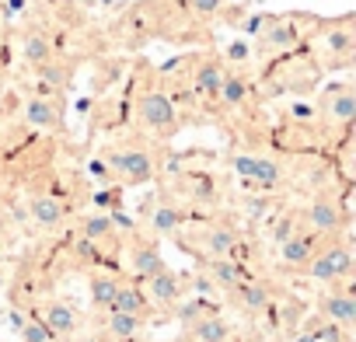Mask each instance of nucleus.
I'll return each mask as SVG.
<instances>
[{
	"label": "nucleus",
	"instance_id": "f257e3e1",
	"mask_svg": "<svg viewBox=\"0 0 356 342\" xmlns=\"http://www.w3.org/2000/svg\"><path fill=\"white\" fill-rule=\"evenodd\" d=\"M140 119H143L150 129L168 133V129H175V105H171L164 95L150 91V95H143V98H140Z\"/></svg>",
	"mask_w": 356,
	"mask_h": 342
},
{
	"label": "nucleus",
	"instance_id": "f03ea898",
	"mask_svg": "<svg viewBox=\"0 0 356 342\" xmlns=\"http://www.w3.org/2000/svg\"><path fill=\"white\" fill-rule=\"evenodd\" d=\"M234 168H238V175H245V179H255L259 186H276V179H280V171H276V164L273 161H262V157H238L234 161Z\"/></svg>",
	"mask_w": 356,
	"mask_h": 342
},
{
	"label": "nucleus",
	"instance_id": "7ed1b4c3",
	"mask_svg": "<svg viewBox=\"0 0 356 342\" xmlns=\"http://www.w3.org/2000/svg\"><path fill=\"white\" fill-rule=\"evenodd\" d=\"M112 168L122 171V175L133 179V182H147V179H150V161H147V154H140V150H122V154H115V157H112Z\"/></svg>",
	"mask_w": 356,
	"mask_h": 342
},
{
	"label": "nucleus",
	"instance_id": "20e7f679",
	"mask_svg": "<svg viewBox=\"0 0 356 342\" xmlns=\"http://www.w3.org/2000/svg\"><path fill=\"white\" fill-rule=\"evenodd\" d=\"M349 266H353L349 252H346V248H332L328 255H321V259L311 266V276H314V279H332V276L349 272Z\"/></svg>",
	"mask_w": 356,
	"mask_h": 342
},
{
	"label": "nucleus",
	"instance_id": "39448f33",
	"mask_svg": "<svg viewBox=\"0 0 356 342\" xmlns=\"http://www.w3.org/2000/svg\"><path fill=\"white\" fill-rule=\"evenodd\" d=\"M325 314L335 318V321H342V325H353V321H356V300H353L349 293L328 297V300H325Z\"/></svg>",
	"mask_w": 356,
	"mask_h": 342
},
{
	"label": "nucleus",
	"instance_id": "423d86ee",
	"mask_svg": "<svg viewBox=\"0 0 356 342\" xmlns=\"http://www.w3.org/2000/svg\"><path fill=\"white\" fill-rule=\"evenodd\" d=\"M74 325H77V318H74V311L67 304H53L49 307V314H46V328L49 332H70Z\"/></svg>",
	"mask_w": 356,
	"mask_h": 342
},
{
	"label": "nucleus",
	"instance_id": "0eeeda50",
	"mask_svg": "<svg viewBox=\"0 0 356 342\" xmlns=\"http://www.w3.org/2000/svg\"><path fill=\"white\" fill-rule=\"evenodd\" d=\"M328 112L339 119V122H349L356 115V95L353 91H339L332 101H328Z\"/></svg>",
	"mask_w": 356,
	"mask_h": 342
},
{
	"label": "nucleus",
	"instance_id": "6e6552de",
	"mask_svg": "<svg viewBox=\"0 0 356 342\" xmlns=\"http://www.w3.org/2000/svg\"><path fill=\"white\" fill-rule=\"evenodd\" d=\"M32 217H35L39 224L53 227V224H60L63 210H60V203H56V200H35V203H32Z\"/></svg>",
	"mask_w": 356,
	"mask_h": 342
},
{
	"label": "nucleus",
	"instance_id": "1a4fd4ad",
	"mask_svg": "<svg viewBox=\"0 0 356 342\" xmlns=\"http://www.w3.org/2000/svg\"><path fill=\"white\" fill-rule=\"evenodd\" d=\"M150 290H154L157 300H175V297H178V283H175V276L164 272V269L150 276Z\"/></svg>",
	"mask_w": 356,
	"mask_h": 342
},
{
	"label": "nucleus",
	"instance_id": "9d476101",
	"mask_svg": "<svg viewBox=\"0 0 356 342\" xmlns=\"http://www.w3.org/2000/svg\"><path fill=\"white\" fill-rule=\"evenodd\" d=\"M108 328H112V335H115V339H129V335L140 328V318H136V314H129V311H112Z\"/></svg>",
	"mask_w": 356,
	"mask_h": 342
},
{
	"label": "nucleus",
	"instance_id": "9b49d317",
	"mask_svg": "<svg viewBox=\"0 0 356 342\" xmlns=\"http://www.w3.org/2000/svg\"><path fill=\"white\" fill-rule=\"evenodd\" d=\"M133 269H136L140 276H154V272H161L164 266H161V255H157V252H150V248H140V252L133 255Z\"/></svg>",
	"mask_w": 356,
	"mask_h": 342
},
{
	"label": "nucleus",
	"instance_id": "f8f14e48",
	"mask_svg": "<svg viewBox=\"0 0 356 342\" xmlns=\"http://www.w3.org/2000/svg\"><path fill=\"white\" fill-rule=\"evenodd\" d=\"M29 122H35V126H56V108L49 105V101H29Z\"/></svg>",
	"mask_w": 356,
	"mask_h": 342
},
{
	"label": "nucleus",
	"instance_id": "ddd939ff",
	"mask_svg": "<svg viewBox=\"0 0 356 342\" xmlns=\"http://www.w3.org/2000/svg\"><path fill=\"white\" fill-rule=\"evenodd\" d=\"M112 311H129V314H140V307H143V297L136 293V290H115V297H112V304H108Z\"/></svg>",
	"mask_w": 356,
	"mask_h": 342
},
{
	"label": "nucleus",
	"instance_id": "4468645a",
	"mask_svg": "<svg viewBox=\"0 0 356 342\" xmlns=\"http://www.w3.org/2000/svg\"><path fill=\"white\" fill-rule=\"evenodd\" d=\"M49 39H42V35H32L29 42H25V56L32 60V63H46L49 60Z\"/></svg>",
	"mask_w": 356,
	"mask_h": 342
},
{
	"label": "nucleus",
	"instance_id": "2eb2a0df",
	"mask_svg": "<svg viewBox=\"0 0 356 342\" xmlns=\"http://www.w3.org/2000/svg\"><path fill=\"white\" fill-rule=\"evenodd\" d=\"M196 84H200V91L217 95V91H220V84H224V74H220L217 67H203V70H200V77H196Z\"/></svg>",
	"mask_w": 356,
	"mask_h": 342
},
{
	"label": "nucleus",
	"instance_id": "dca6fc26",
	"mask_svg": "<svg viewBox=\"0 0 356 342\" xmlns=\"http://www.w3.org/2000/svg\"><path fill=\"white\" fill-rule=\"evenodd\" d=\"M227 105H238L241 98H245V81L241 77H224V84H220V91H217Z\"/></svg>",
	"mask_w": 356,
	"mask_h": 342
},
{
	"label": "nucleus",
	"instance_id": "f3484780",
	"mask_svg": "<svg viewBox=\"0 0 356 342\" xmlns=\"http://www.w3.org/2000/svg\"><path fill=\"white\" fill-rule=\"evenodd\" d=\"M311 220H314V227H321V231H332V227L339 224V217H335V210H332L328 203H314V206H311Z\"/></svg>",
	"mask_w": 356,
	"mask_h": 342
},
{
	"label": "nucleus",
	"instance_id": "a211bd4d",
	"mask_svg": "<svg viewBox=\"0 0 356 342\" xmlns=\"http://www.w3.org/2000/svg\"><path fill=\"white\" fill-rule=\"evenodd\" d=\"M307 252H311V245H307L304 238H290V241H283V259H286V262H304Z\"/></svg>",
	"mask_w": 356,
	"mask_h": 342
},
{
	"label": "nucleus",
	"instance_id": "6ab92c4d",
	"mask_svg": "<svg viewBox=\"0 0 356 342\" xmlns=\"http://www.w3.org/2000/svg\"><path fill=\"white\" fill-rule=\"evenodd\" d=\"M115 283L112 279H95L91 283V297H95V304H112V297H115Z\"/></svg>",
	"mask_w": 356,
	"mask_h": 342
},
{
	"label": "nucleus",
	"instance_id": "aec40b11",
	"mask_svg": "<svg viewBox=\"0 0 356 342\" xmlns=\"http://www.w3.org/2000/svg\"><path fill=\"white\" fill-rule=\"evenodd\" d=\"M231 245H234V234H231V231H213V234H210V252H213V255L231 252Z\"/></svg>",
	"mask_w": 356,
	"mask_h": 342
},
{
	"label": "nucleus",
	"instance_id": "412c9836",
	"mask_svg": "<svg viewBox=\"0 0 356 342\" xmlns=\"http://www.w3.org/2000/svg\"><path fill=\"white\" fill-rule=\"evenodd\" d=\"M224 332H227V328H224L220 321H203V325L196 328V335H200L203 342H220V339H224Z\"/></svg>",
	"mask_w": 356,
	"mask_h": 342
},
{
	"label": "nucleus",
	"instance_id": "4be33fe9",
	"mask_svg": "<svg viewBox=\"0 0 356 342\" xmlns=\"http://www.w3.org/2000/svg\"><path fill=\"white\" fill-rule=\"evenodd\" d=\"M213 272H217V279H220V283H241V269H238V266H231V262H217V266H213Z\"/></svg>",
	"mask_w": 356,
	"mask_h": 342
},
{
	"label": "nucleus",
	"instance_id": "5701e85b",
	"mask_svg": "<svg viewBox=\"0 0 356 342\" xmlns=\"http://www.w3.org/2000/svg\"><path fill=\"white\" fill-rule=\"evenodd\" d=\"M241 297H245L248 307H266V300H269L262 286H245V283H241Z\"/></svg>",
	"mask_w": 356,
	"mask_h": 342
},
{
	"label": "nucleus",
	"instance_id": "b1692460",
	"mask_svg": "<svg viewBox=\"0 0 356 342\" xmlns=\"http://www.w3.org/2000/svg\"><path fill=\"white\" fill-rule=\"evenodd\" d=\"M178 224V213L175 210H157V217H154V227L157 231H171Z\"/></svg>",
	"mask_w": 356,
	"mask_h": 342
},
{
	"label": "nucleus",
	"instance_id": "393cba45",
	"mask_svg": "<svg viewBox=\"0 0 356 342\" xmlns=\"http://www.w3.org/2000/svg\"><path fill=\"white\" fill-rule=\"evenodd\" d=\"M349 46H353L349 32H332V35H328V49H335V53H346Z\"/></svg>",
	"mask_w": 356,
	"mask_h": 342
},
{
	"label": "nucleus",
	"instance_id": "a878e982",
	"mask_svg": "<svg viewBox=\"0 0 356 342\" xmlns=\"http://www.w3.org/2000/svg\"><path fill=\"white\" fill-rule=\"evenodd\" d=\"M108 227H112V220H108V217H91V220H88V234H91V238L105 234Z\"/></svg>",
	"mask_w": 356,
	"mask_h": 342
},
{
	"label": "nucleus",
	"instance_id": "bb28decb",
	"mask_svg": "<svg viewBox=\"0 0 356 342\" xmlns=\"http://www.w3.org/2000/svg\"><path fill=\"white\" fill-rule=\"evenodd\" d=\"M49 339V328L46 325H29L25 328V342H46Z\"/></svg>",
	"mask_w": 356,
	"mask_h": 342
},
{
	"label": "nucleus",
	"instance_id": "cd10ccee",
	"mask_svg": "<svg viewBox=\"0 0 356 342\" xmlns=\"http://www.w3.org/2000/svg\"><path fill=\"white\" fill-rule=\"evenodd\" d=\"M193 8H196L200 15H213V11L220 8V0H193Z\"/></svg>",
	"mask_w": 356,
	"mask_h": 342
},
{
	"label": "nucleus",
	"instance_id": "c85d7f7f",
	"mask_svg": "<svg viewBox=\"0 0 356 342\" xmlns=\"http://www.w3.org/2000/svg\"><path fill=\"white\" fill-rule=\"evenodd\" d=\"M314 339H318V342H339V332H335V328H318Z\"/></svg>",
	"mask_w": 356,
	"mask_h": 342
},
{
	"label": "nucleus",
	"instance_id": "c756f323",
	"mask_svg": "<svg viewBox=\"0 0 356 342\" xmlns=\"http://www.w3.org/2000/svg\"><path fill=\"white\" fill-rule=\"evenodd\" d=\"M46 81L60 84V81H63V70H60V67H46Z\"/></svg>",
	"mask_w": 356,
	"mask_h": 342
},
{
	"label": "nucleus",
	"instance_id": "7c9ffc66",
	"mask_svg": "<svg viewBox=\"0 0 356 342\" xmlns=\"http://www.w3.org/2000/svg\"><path fill=\"white\" fill-rule=\"evenodd\" d=\"M297 342H318L314 335H297Z\"/></svg>",
	"mask_w": 356,
	"mask_h": 342
}]
</instances>
